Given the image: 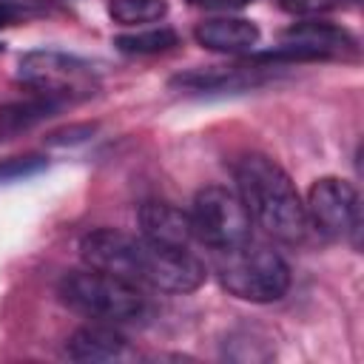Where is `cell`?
<instances>
[{
	"instance_id": "1",
	"label": "cell",
	"mask_w": 364,
	"mask_h": 364,
	"mask_svg": "<svg viewBox=\"0 0 364 364\" xmlns=\"http://www.w3.org/2000/svg\"><path fill=\"white\" fill-rule=\"evenodd\" d=\"M236 193L250 219L273 239L296 245L307 233L304 199L299 196L287 171L267 154H242L233 162Z\"/></svg>"
},
{
	"instance_id": "2",
	"label": "cell",
	"mask_w": 364,
	"mask_h": 364,
	"mask_svg": "<svg viewBox=\"0 0 364 364\" xmlns=\"http://www.w3.org/2000/svg\"><path fill=\"white\" fill-rule=\"evenodd\" d=\"M213 253H216L213 270L219 284L242 301L270 304L290 290V264L279 250H273L264 242L247 239L242 245Z\"/></svg>"
},
{
	"instance_id": "3",
	"label": "cell",
	"mask_w": 364,
	"mask_h": 364,
	"mask_svg": "<svg viewBox=\"0 0 364 364\" xmlns=\"http://www.w3.org/2000/svg\"><path fill=\"white\" fill-rule=\"evenodd\" d=\"M57 296L74 313L108 324L134 321L145 313V296L136 284L88 264L63 273L57 282Z\"/></svg>"
},
{
	"instance_id": "4",
	"label": "cell",
	"mask_w": 364,
	"mask_h": 364,
	"mask_svg": "<svg viewBox=\"0 0 364 364\" xmlns=\"http://www.w3.org/2000/svg\"><path fill=\"white\" fill-rule=\"evenodd\" d=\"M17 80L28 91L54 97L63 105L88 100L100 88V77L88 60L57 48H37L23 54L17 65Z\"/></svg>"
},
{
	"instance_id": "5",
	"label": "cell",
	"mask_w": 364,
	"mask_h": 364,
	"mask_svg": "<svg viewBox=\"0 0 364 364\" xmlns=\"http://www.w3.org/2000/svg\"><path fill=\"white\" fill-rule=\"evenodd\" d=\"M191 228L193 239L208 245L210 250H225L250 239V213L236 191L225 185H205L196 191L191 202Z\"/></svg>"
},
{
	"instance_id": "6",
	"label": "cell",
	"mask_w": 364,
	"mask_h": 364,
	"mask_svg": "<svg viewBox=\"0 0 364 364\" xmlns=\"http://www.w3.org/2000/svg\"><path fill=\"white\" fill-rule=\"evenodd\" d=\"M307 228L330 242H358L361 230V199L353 182L341 176H321L310 185L304 199Z\"/></svg>"
},
{
	"instance_id": "7",
	"label": "cell",
	"mask_w": 364,
	"mask_h": 364,
	"mask_svg": "<svg viewBox=\"0 0 364 364\" xmlns=\"http://www.w3.org/2000/svg\"><path fill=\"white\" fill-rule=\"evenodd\" d=\"M80 256L88 267L125 279L136 287L145 282L151 245L142 236H131L117 228H94L80 239Z\"/></svg>"
},
{
	"instance_id": "8",
	"label": "cell",
	"mask_w": 364,
	"mask_h": 364,
	"mask_svg": "<svg viewBox=\"0 0 364 364\" xmlns=\"http://www.w3.org/2000/svg\"><path fill=\"white\" fill-rule=\"evenodd\" d=\"M355 48V40L350 31L327 23V20H304L290 28H284L282 43L273 51H264L253 60L279 65V63H304V60H324V57H338Z\"/></svg>"
},
{
	"instance_id": "9",
	"label": "cell",
	"mask_w": 364,
	"mask_h": 364,
	"mask_svg": "<svg viewBox=\"0 0 364 364\" xmlns=\"http://www.w3.org/2000/svg\"><path fill=\"white\" fill-rule=\"evenodd\" d=\"M267 63L247 60L236 65H205V68H191L185 74H176L171 80L173 88H182L188 94H216V91H245L253 85H262L270 77Z\"/></svg>"
},
{
	"instance_id": "10",
	"label": "cell",
	"mask_w": 364,
	"mask_h": 364,
	"mask_svg": "<svg viewBox=\"0 0 364 364\" xmlns=\"http://www.w3.org/2000/svg\"><path fill=\"white\" fill-rule=\"evenodd\" d=\"M259 26L247 17H208L193 26V40L216 54H247L259 46Z\"/></svg>"
},
{
	"instance_id": "11",
	"label": "cell",
	"mask_w": 364,
	"mask_h": 364,
	"mask_svg": "<svg viewBox=\"0 0 364 364\" xmlns=\"http://www.w3.org/2000/svg\"><path fill=\"white\" fill-rule=\"evenodd\" d=\"M139 230H142V239L165 247H191L193 242L188 210L165 199H148L139 205Z\"/></svg>"
},
{
	"instance_id": "12",
	"label": "cell",
	"mask_w": 364,
	"mask_h": 364,
	"mask_svg": "<svg viewBox=\"0 0 364 364\" xmlns=\"http://www.w3.org/2000/svg\"><path fill=\"white\" fill-rule=\"evenodd\" d=\"M128 341L114 324L108 321H94L85 327H77L65 338V355L71 361H114L125 353Z\"/></svg>"
},
{
	"instance_id": "13",
	"label": "cell",
	"mask_w": 364,
	"mask_h": 364,
	"mask_svg": "<svg viewBox=\"0 0 364 364\" xmlns=\"http://www.w3.org/2000/svg\"><path fill=\"white\" fill-rule=\"evenodd\" d=\"M60 108H63L60 100L46 97V94H37V91H28L26 97H17V100L3 102L0 105V142L14 139V136L31 131L43 119L54 117Z\"/></svg>"
},
{
	"instance_id": "14",
	"label": "cell",
	"mask_w": 364,
	"mask_h": 364,
	"mask_svg": "<svg viewBox=\"0 0 364 364\" xmlns=\"http://www.w3.org/2000/svg\"><path fill=\"white\" fill-rule=\"evenodd\" d=\"M114 46L122 54H162L179 46V34L168 26H156V28H139L131 34H119L114 37Z\"/></svg>"
},
{
	"instance_id": "15",
	"label": "cell",
	"mask_w": 364,
	"mask_h": 364,
	"mask_svg": "<svg viewBox=\"0 0 364 364\" xmlns=\"http://www.w3.org/2000/svg\"><path fill=\"white\" fill-rule=\"evenodd\" d=\"M108 14L119 26L156 23L168 14V0H108Z\"/></svg>"
},
{
	"instance_id": "16",
	"label": "cell",
	"mask_w": 364,
	"mask_h": 364,
	"mask_svg": "<svg viewBox=\"0 0 364 364\" xmlns=\"http://www.w3.org/2000/svg\"><path fill=\"white\" fill-rule=\"evenodd\" d=\"M43 168H46V156H37V154L0 159V185L17 182V179H26V176H34V173H40Z\"/></svg>"
},
{
	"instance_id": "17",
	"label": "cell",
	"mask_w": 364,
	"mask_h": 364,
	"mask_svg": "<svg viewBox=\"0 0 364 364\" xmlns=\"http://www.w3.org/2000/svg\"><path fill=\"white\" fill-rule=\"evenodd\" d=\"M94 134V125H74V128H65V131H57L51 134V145H65V142H82L85 136Z\"/></svg>"
},
{
	"instance_id": "18",
	"label": "cell",
	"mask_w": 364,
	"mask_h": 364,
	"mask_svg": "<svg viewBox=\"0 0 364 364\" xmlns=\"http://www.w3.org/2000/svg\"><path fill=\"white\" fill-rule=\"evenodd\" d=\"M253 0H191V6H199V9H213V11H230V9H242Z\"/></svg>"
},
{
	"instance_id": "19",
	"label": "cell",
	"mask_w": 364,
	"mask_h": 364,
	"mask_svg": "<svg viewBox=\"0 0 364 364\" xmlns=\"http://www.w3.org/2000/svg\"><path fill=\"white\" fill-rule=\"evenodd\" d=\"M14 17H17V9H14V3H9V0H0V28L11 26V23H14Z\"/></svg>"
}]
</instances>
